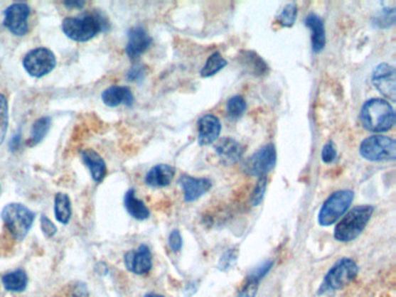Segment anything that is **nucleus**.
<instances>
[{
  "mask_svg": "<svg viewBox=\"0 0 396 297\" xmlns=\"http://www.w3.org/2000/svg\"><path fill=\"white\" fill-rule=\"evenodd\" d=\"M395 9H386L377 18H374V25L380 28H388L395 23Z\"/></svg>",
  "mask_w": 396,
  "mask_h": 297,
  "instance_id": "nucleus-30",
  "label": "nucleus"
},
{
  "mask_svg": "<svg viewBox=\"0 0 396 297\" xmlns=\"http://www.w3.org/2000/svg\"><path fill=\"white\" fill-rule=\"evenodd\" d=\"M109 28L107 19L98 12L85 13L80 16H69L62 23V31L73 41L92 40L99 33Z\"/></svg>",
  "mask_w": 396,
  "mask_h": 297,
  "instance_id": "nucleus-1",
  "label": "nucleus"
},
{
  "mask_svg": "<svg viewBox=\"0 0 396 297\" xmlns=\"http://www.w3.org/2000/svg\"><path fill=\"white\" fill-rule=\"evenodd\" d=\"M198 130H199L200 146H210L219 139L221 124L215 115H203L198 122Z\"/></svg>",
  "mask_w": 396,
  "mask_h": 297,
  "instance_id": "nucleus-15",
  "label": "nucleus"
},
{
  "mask_svg": "<svg viewBox=\"0 0 396 297\" xmlns=\"http://www.w3.org/2000/svg\"><path fill=\"white\" fill-rule=\"evenodd\" d=\"M179 185L184 192L186 202H193L212 188V181L208 178H194L183 176L179 179Z\"/></svg>",
  "mask_w": 396,
  "mask_h": 297,
  "instance_id": "nucleus-14",
  "label": "nucleus"
},
{
  "mask_svg": "<svg viewBox=\"0 0 396 297\" xmlns=\"http://www.w3.org/2000/svg\"><path fill=\"white\" fill-rule=\"evenodd\" d=\"M51 119L50 117H40L36 121V124H33L32 134L28 139L29 146H38V143L42 142V139L47 136L48 131L50 129Z\"/></svg>",
  "mask_w": 396,
  "mask_h": 297,
  "instance_id": "nucleus-25",
  "label": "nucleus"
},
{
  "mask_svg": "<svg viewBox=\"0 0 396 297\" xmlns=\"http://www.w3.org/2000/svg\"><path fill=\"white\" fill-rule=\"evenodd\" d=\"M82 159L91 172L93 180L102 183L107 174V166L102 156L92 148H85L82 151Z\"/></svg>",
  "mask_w": 396,
  "mask_h": 297,
  "instance_id": "nucleus-19",
  "label": "nucleus"
},
{
  "mask_svg": "<svg viewBox=\"0 0 396 297\" xmlns=\"http://www.w3.org/2000/svg\"><path fill=\"white\" fill-rule=\"evenodd\" d=\"M361 124L372 133H384L395 124V112L390 102L374 98L365 102L360 112Z\"/></svg>",
  "mask_w": 396,
  "mask_h": 297,
  "instance_id": "nucleus-2",
  "label": "nucleus"
},
{
  "mask_svg": "<svg viewBox=\"0 0 396 297\" xmlns=\"http://www.w3.org/2000/svg\"><path fill=\"white\" fill-rule=\"evenodd\" d=\"M355 193L350 190H342L330 195L323 203L319 214V223L322 227H330L336 223L351 206Z\"/></svg>",
  "mask_w": 396,
  "mask_h": 297,
  "instance_id": "nucleus-6",
  "label": "nucleus"
},
{
  "mask_svg": "<svg viewBox=\"0 0 396 297\" xmlns=\"http://www.w3.org/2000/svg\"><path fill=\"white\" fill-rule=\"evenodd\" d=\"M9 129V102L5 95L0 93V146L3 144Z\"/></svg>",
  "mask_w": 396,
  "mask_h": 297,
  "instance_id": "nucleus-29",
  "label": "nucleus"
},
{
  "mask_svg": "<svg viewBox=\"0 0 396 297\" xmlns=\"http://www.w3.org/2000/svg\"><path fill=\"white\" fill-rule=\"evenodd\" d=\"M55 217L62 225H68L73 215L70 198L64 193H58L55 196Z\"/></svg>",
  "mask_w": 396,
  "mask_h": 297,
  "instance_id": "nucleus-24",
  "label": "nucleus"
},
{
  "mask_svg": "<svg viewBox=\"0 0 396 297\" xmlns=\"http://www.w3.org/2000/svg\"><path fill=\"white\" fill-rule=\"evenodd\" d=\"M144 297H164V296H163V295L154 294V293H151V294H146V296Z\"/></svg>",
  "mask_w": 396,
  "mask_h": 297,
  "instance_id": "nucleus-41",
  "label": "nucleus"
},
{
  "mask_svg": "<svg viewBox=\"0 0 396 297\" xmlns=\"http://www.w3.org/2000/svg\"><path fill=\"white\" fill-rule=\"evenodd\" d=\"M168 245L173 252H179L183 247V238H181V232L178 230L172 231L168 236Z\"/></svg>",
  "mask_w": 396,
  "mask_h": 297,
  "instance_id": "nucleus-37",
  "label": "nucleus"
},
{
  "mask_svg": "<svg viewBox=\"0 0 396 297\" xmlns=\"http://www.w3.org/2000/svg\"><path fill=\"white\" fill-rule=\"evenodd\" d=\"M225 65H227V60L222 58V55L220 54L219 51H215L207 60L205 67L200 71V76L205 77V78L214 76L215 73L219 72L220 70L223 69Z\"/></svg>",
  "mask_w": 396,
  "mask_h": 297,
  "instance_id": "nucleus-26",
  "label": "nucleus"
},
{
  "mask_svg": "<svg viewBox=\"0 0 396 297\" xmlns=\"http://www.w3.org/2000/svg\"><path fill=\"white\" fill-rule=\"evenodd\" d=\"M146 77V67L142 64H135L130 68L127 73V80L129 82H140Z\"/></svg>",
  "mask_w": 396,
  "mask_h": 297,
  "instance_id": "nucleus-33",
  "label": "nucleus"
},
{
  "mask_svg": "<svg viewBox=\"0 0 396 297\" xmlns=\"http://www.w3.org/2000/svg\"><path fill=\"white\" fill-rule=\"evenodd\" d=\"M41 230L47 238L54 237L58 234V227L45 215L41 216Z\"/></svg>",
  "mask_w": 396,
  "mask_h": 297,
  "instance_id": "nucleus-36",
  "label": "nucleus"
},
{
  "mask_svg": "<svg viewBox=\"0 0 396 297\" xmlns=\"http://www.w3.org/2000/svg\"><path fill=\"white\" fill-rule=\"evenodd\" d=\"M277 150L273 144L260 148L254 155L249 157L243 165L245 173L252 177H267L269 172L276 166Z\"/></svg>",
  "mask_w": 396,
  "mask_h": 297,
  "instance_id": "nucleus-9",
  "label": "nucleus"
},
{
  "mask_svg": "<svg viewBox=\"0 0 396 297\" xmlns=\"http://www.w3.org/2000/svg\"><path fill=\"white\" fill-rule=\"evenodd\" d=\"M359 273L357 264L349 258L338 260L324 276L319 294H329L349 286Z\"/></svg>",
  "mask_w": 396,
  "mask_h": 297,
  "instance_id": "nucleus-5",
  "label": "nucleus"
},
{
  "mask_svg": "<svg viewBox=\"0 0 396 297\" xmlns=\"http://www.w3.org/2000/svg\"><path fill=\"white\" fill-rule=\"evenodd\" d=\"M237 259V252L235 250H228L223 254L221 259H220L219 267L222 271H227L230 269Z\"/></svg>",
  "mask_w": 396,
  "mask_h": 297,
  "instance_id": "nucleus-35",
  "label": "nucleus"
},
{
  "mask_svg": "<svg viewBox=\"0 0 396 297\" xmlns=\"http://www.w3.org/2000/svg\"><path fill=\"white\" fill-rule=\"evenodd\" d=\"M20 143H21V135L16 134V136L11 139L10 148L12 151H16L20 148Z\"/></svg>",
  "mask_w": 396,
  "mask_h": 297,
  "instance_id": "nucleus-39",
  "label": "nucleus"
},
{
  "mask_svg": "<svg viewBox=\"0 0 396 297\" xmlns=\"http://www.w3.org/2000/svg\"><path fill=\"white\" fill-rule=\"evenodd\" d=\"M124 207L127 209L128 214L137 221H144L149 218L150 210L141 200L137 199L135 190H128L124 195Z\"/></svg>",
  "mask_w": 396,
  "mask_h": 297,
  "instance_id": "nucleus-22",
  "label": "nucleus"
},
{
  "mask_svg": "<svg viewBox=\"0 0 396 297\" xmlns=\"http://www.w3.org/2000/svg\"><path fill=\"white\" fill-rule=\"evenodd\" d=\"M152 43V38L146 29L142 27H133L128 32V42L126 45V54L132 60L140 58L144 54Z\"/></svg>",
  "mask_w": 396,
  "mask_h": 297,
  "instance_id": "nucleus-13",
  "label": "nucleus"
},
{
  "mask_svg": "<svg viewBox=\"0 0 396 297\" xmlns=\"http://www.w3.org/2000/svg\"><path fill=\"white\" fill-rule=\"evenodd\" d=\"M245 109H247V102L241 95H235L227 102V112H228L229 117L232 119L241 117L245 114Z\"/></svg>",
  "mask_w": 396,
  "mask_h": 297,
  "instance_id": "nucleus-27",
  "label": "nucleus"
},
{
  "mask_svg": "<svg viewBox=\"0 0 396 297\" xmlns=\"http://www.w3.org/2000/svg\"><path fill=\"white\" fill-rule=\"evenodd\" d=\"M176 170L170 165H156L146 176V183L152 188H162L171 183L175 177Z\"/></svg>",
  "mask_w": 396,
  "mask_h": 297,
  "instance_id": "nucleus-20",
  "label": "nucleus"
},
{
  "mask_svg": "<svg viewBox=\"0 0 396 297\" xmlns=\"http://www.w3.org/2000/svg\"><path fill=\"white\" fill-rule=\"evenodd\" d=\"M63 4L65 7L77 9V10H80V9L85 6V1L84 0H68V1H64Z\"/></svg>",
  "mask_w": 396,
  "mask_h": 297,
  "instance_id": "nucleus-38",
  "label": "nucleus"
},
{
  "mask_svg": "<svg viewBox=\"0 0 396 297\" xmlns=\"http://www.w3.org/2000/svg\"><path fill=\"white\" fill-rule=\"evenodd\" d=\"M54 53L47 48H36L29 51L23 58V65L29 76L41 78L56 68Z\"/></svg>",
  "mask_w": 396,
  "mask_h": 297,
  "instance_id": "nucleus-8",
  "label": "nucleus"
},
{
  "mask_svg": "<svg viewBox=\"0 0 396 297\" xmlns=\"http://www.w3.org/2000/svg\"><path fill=\"white\" fill-rule=\"evenodd\" d=\"M102 99L108 107H117L120 104L132 106L134 104L133 92L127 86H111L102 92Z\"/></svg>",
  "mask_w": 396,
  "mask_h": 297,
  "instance_id": "nucleus-16",
  "label": "nucleus"
},
{
  "mask_svg": "<svg viewBox=\"0 0 396 297\" xmlns=\"http://www.w3.org/2000/svg\"><path fill=\"white\" fill-rule=\"evenodd\" d=\"M259 282L252 276H247L245 285L242 287L241 291L238 293L237 297H255L256 296L257 291H258V286Z\"/></svg>",
  "mask_w": 396,
  "mask_h": 297,
  "instance_id": "nucleus-32",
  "label": "nucleus"
},
{
  "mask_svg": "<svg viewBox=\"0 0 396 297\" xmlns=\"http://www.w3.org/2000/svg\"><path fill=\"white\" fill-rule=\"evenodd\" d=\"M1 282L6 291L13 293H20L25 291L28 285V276L23 269H16L13 272L7 273L1 278Z\"/></svg>",
  "mask_w": 396,
  "mask_h": 297,
  "instance_id": "nucleus-23",
  "label": "nucleus"
},
{
  "mask_svg": "<svg viewBox=\"0 0 396 297\" xmlns=\"http://www.w3.org/2000/svg\"><path fill=\"white\" fill-rule=\"evenodd\" d=\"M240 64L245 72L254 77H263L269 72V65L255 51L245 50L240 54Z\"/></svg>",
  "mask_w": 396,
  "mask_h": 297,
  "instance_id": "nucleus-18",
  "label": "nucleus"
},
{
  "mask_svg": "<svg viewBox=\"0 0 396 297\" xmlns=\"http://www.w3.org/2000/svg\"><path fill=\"white\" fill-rule=\"evenodd\" d=\"M373 212V206L366 205L355 207L336 225L333 236L342 243H349L355 240L365 230Z\"/></svg>",
  "mask_w": 396,
  "mask_h": 297,
  "instance_id": "nucleus-3",
  "label": "nucleus"
},
{
  "mask_svg": "<svg viewBox=\"0 0 396 297\" xmlns=\"http://www.w3.org/2000/svg\"><path fill=\"white\" fill-rule=\"evenodd\" d=\"M372 82L378 91L387 99L395 102L396 80L395 69L390 64H380L374 70Z\"/></svg>",
  "mask_w": 396,
  "mask_h": 297,
  "instance_id": "nucleus-11",
  "label": "nucleus"
},
{
  "mask_svg": "<svg viewBox=\"0 0 396 297\" xmlns=\"http://www.w3.org/2000/svg\"><path fill=\"white\" fill-rule=\"evenodd\" d=\"M215 151L227 164L237 163L245 155V146L234 139H223L215 146Z\"/></svg>",
  "mask_w": 396,
  "mask_h": 297,
  "instance_id": "nucleus-17",
  "label": "nucleus"
},
{
  "mask_svg": "<svg viewBox=\"0 0 396 297\" xmlns=\"http://www.w3.org/2000/svg\"><path fill=\"white\" fill-rule=\"evenodd\" d=\"M306 25L311 32V48L315 53H320L326 47V28H324L323 20L320 16L311 13L306 18Z\"/></svg>",
  "mask_w": 396,
  "mask_h": 297,
  "instance_id": "nucleus-21",
  "label": "nucleus"
},
{
  "mask_svg": "<svg viewBox=\"0 0 396 297\" xmlns=\"http://www.w3.org/2000/svg\"><path fill=\"white\" fill-rule=\"evenodd\" d=\"M0 216L7 230L18 242L25 239L36 220V214L21 203H9Z\"/></svg>",
  "mask_w": 396,
  "mask_h": 297,
  "instance_id": "nucleus-4",
  "label": "nucleus"
},
{
  "mask_svg": "<svg viewBox=\"0 0 396 297\" xmlns=\"http://www.w3.org/2000/svg\"><path fill=\"white\" fill-rule=\"evenodd\" d=\"M321 157H322V161L326 164H330L333 163L337 157V150L336 146L333 142L326 143V146L322 148V153H321Z\"/></svg>",
  "mask_w": 396,
  "mask_h": 297,
  "instance_id": "nucleus-34",
  "label": "nucleus"
},
{
  "mask_svg": "<svg viewBox=\"0 0 396 297\" xmlns=\"http://www.w3.org/2000/svg\"><path fill=\"white\" fill-rule=\"evenodd\" d=\"M359 152L370 161H394L396 158V142L390 137L374 135L361 142Z\"/></svg>",
  "mask_w": 396,
  "mask_h": 297,
  "instance_id": "nucleus-7",
  "label": "nucleus"
},
{
  "mask_svg": "<svg viewBox=\"0 0 396 297\" xmlns=\"http://www.w3.org/2000/svg\"><path fill=\"white\" fill-rule=\"evenodd\" d=\"M124 265L134 274L149 273L152 269V254L149 247L143 244L137 247V250L128 251L124 256Z\"/></svg>",
  "mask_w": 396,
  "mask_h": 297,
  "instance_id": "nucleus-12",
  "label": "nucleus"
},
{
  "mask_svg": "<svg viewBox=\"0 0 396 297\" xmlns=\"http://www.w3.org/2000/svg\"><path fill=\"white\" fill-rule=\"evenodd\" d=\"M31 9L25 3L12 4L7 7L4 16V26L16 36H23L28 33V20Z\"/></svg>",
  "mask_w": 396,
  "mask_h": 297,
  "instance_id": "nucleus-10",
  "label": "nucleus"
},
{
  "mask_svg": "<svg viewBox=\"0 0 396 297\" xmlns=\"http://www.w3.org/2000/svg\"><path fill=\"white\" fill-rule=\"evenodd\" d=\"M73 297H89L87 296V293H86V289L84 287L82 288H75V295Z\"/></svg>",
  "mask_w": 396,
  "mask_h": 297,
  "instance_id": "nucleus-40",
  "label": "nucleus"
},
{
  "mask_svg": "<svg viewBox=\"0 0 396 297\" xmlns=\"http://www.w3.org/2000/svg\"><path fill=\"white\" fill-rule=\"evenodd\" d=\"M296 16H298V6H296V4L291 3L287 4V5L282 9L277 20H278V23H279L282 27H291V26L294 25Z\"/></svg>",
  "mask_w": 396,
  "mask_h": 297,
  "instance_id": "nucleus-28",
  "label": "nucleus"
},
{
  "mask_svg": "<svg viewBox=\"0 0 396 297\" xmlns=\"http://www.w3.org/2000/svg\"><path fill=\"white\" fill-rule=\"evenodd\" d=\"M267 177L258 178L254 192L251 194V203L254 206H258L263 201L264 195L267 192Z\"/></svg>",
  "mask_w": 396,
  "mask_h": 297,
  "instance_id": "nucleus-31",
  "label": "nucleus"
}]
</instances>
